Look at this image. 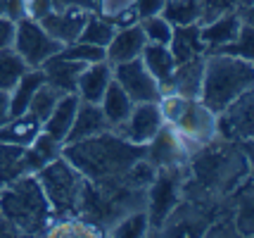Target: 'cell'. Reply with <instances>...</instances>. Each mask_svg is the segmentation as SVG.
I'll return each instance as SVG.
<instances>
[{"instance_id": "cell-6", "label": "cell", "mask_w": 254, "mask_h": 238, "mask_svg": "<svg viewBox=\"0 0 254 238\" xmlns=\"http://www.w3.org/2000/svg\"><path fill=\"white\" fill-rule=\"evenodd\" d=\"M192 159L197 162L195 164L197 181H202V186L214 188V191H223V188L233 186L235 176L240 174V150L228 153L226 148H219V138H214L211 143L195 150L190 162Z\"/></svg>"}, {"instance_id": "cell-22", "label": "cell", "mask_w": 254, "mask_h": 238, "mask_svg": "<svg viewBox=\"0 0 254 238\" xmlns=\"http://www.w3.org/2000/svg\"><path fill=\"white\" fill-rule=\"evenodd\" d=\"M83 67H86L83 62H74V60H64V57L55 55L41 69L45 74V83H50L60 93H76V81Z\"/></svg>"}, {"instance_id": "cell-10", "label": "cell", "mask_w": 254, "mask_h": 238, "mask_svg": "<svg viewBox=\"0 0 254 238\" xmlns=\"http://www.w3.org/2000/svg\"><path fill=\"white\" fill-rule=\"evenodd\" d=\"M112 77L133 102H157L159 95H162V88H159L157 79L147 72V67L143 65L140 57L114 65L112 67Z\"/></svg>"}, {"instance_id": "cell-42", "label": "cell", "mask_w": 254, "mask_h": 238, "mask_svg": "<svg viewBox=\"0 0 254 238\" xmlns=\"http://www.w3.org/2000/svg\"><path fill=\"white\" fill-rule=\"evenodd\" d=\"M10 117V95L7 91H0V124H5Z\"/></svg>"}, {"instance_id": "cell-34", "label": "cell", "mask_w": 254, "mask_h": 238, "mask_svg": "<svg viewBox=\"0 0 254 238\" xmlns=\"http://www.w3.org/2000/svg\"><path fill=\"white\" fill-rule=\"evenodd\" d=\"M214 53H223V55H233V57H240V60H250V62H252L254 60V55H252V19L243 22L238 36L233 38L231 43L221 46L219 50H214Z\"/></svg>"}, {"instance_id": "cell-41", "label": "cell", "mask_w": 254, "mask_h": 238, "mask_svg": "<svg viewBox=\"0 0 254 238\" xmlns=\"http://www.w3.org/2000/svg\"><path fill=\"white\" fill-rule=\"evenodd\" d=\"M55 10H95V0H50Z\"/></svg>"}, {"instance_id": "cell-28", "label": "cell", "mask_w": 254, "mask_h": 238, "mask_svg": "<svg viewBox=\"0 0 254 238\" xmlns=\"http://www.w3.org/2000/svg\"><path fill=\"white\" fill-rule=\"evenodd\" d=\"M43 236L48 238H60V236H88V238H95V236H105L102 231H100L95 224H90L86 219H81V217H60L57 222L53 224H48L43 231Z\"/></svg>"}, {"instance_id": "cell-5", "label": "cell", "mask_w": 254, "mask_h": 238, "mask_svg": "<svg viewBox=\"0 0 254 238\" xmlns=\"http://www.w3.org/2000/svg\"><path fill=\"white\" fill-rule=\"evenodd\" d=\"M188 169L190 164L155 171V179L145 191V212L150 219V231H162L166 219L174 215V210H178Z\"/></svg>"}, {"instance_id": "cell-29", "label": "cell", "mask_w": 254, "mask_h": 238, "mask_svg": "<svg viewBox=\"0 0 254 238\" xmlns=\"http://www.w3.org/2000/svg\"><path fill=\"white\" fill-rule=\"evenodd\" d=\"M169 24L174 26H188V24H199L202 17V2L199 0H166L164 10H162Z\"/></svg>"}, {"instance_id": "cell-38", "label": "cell", "mask_w": 254, "mask_h": 238, "mask_svg": "<svg viewBox=\"0 0 254 238\" xmlns=\"http://www.w3.org/2000/svg\"><path fill=\"white\" fill-rule=\"evenodd\" d=\"M50 10H53V2L50 0H24V17H29V19L38 22Z\"/></svg>"}, {"instance_id": "cell-21", "label": "cell", "mask_w": 254, "mask_h": 238, "mask_svg": "<svg viewBox=\"0 0 254 238\" xmlns=\"http://www.w3.org/2000/svg\"><path fill=\"white\" fill-rule=\"evenodd\" d=\"M62 141H57L55 136L41 131L38 136L33 138V143L29 148H24V158H22V169L24 174H36V171L45 167L48 162H53L62 155Z\"/></svg>"}, {"instance_id": "cell-12", "label": "cell", "mask_w": 254, "mask_h": 238, "mask_svg": "<svg viewBox=\"0 0 254 238\" xmlns=\"http://www.w3.org/2000/svg\"><path fill=\"white\" fill-rule=\"evenodd\" d=\"M162 124H164V119H162L157 102H133V110L128 112V117L114 131L122 138H126L128 143L147 146Z\"/></svg>"}, {"instance_id": "cell-40", "label": "cell", "mask_w": 254, "mask_h": 238, "mask_svg": "<svg viewBox=\"0 0 254 238\" xmlns=\"http://www.w3.org/2000/svg\"><path fill=\"white\" fill-rule=\"evenodd\" d=\"M14 26H17V22H12L10 17H2V14H0V50L12 48V41H14Z\"/></svg>"}, {"instance_id": "cell-30", "label": "cell", "mask_w": 254, "mask_h": 238, "mask_svg": "<svg viewBox=\"0 0 254 238\" xmlns=\"http://www.w3.org/2000/svg\"><path fill=\"white\" fill-rule=\"evenodd\" d=\"M26 72H29V65L14 48L0 50V91H10Z\"/></svg>"}, {"instance_id": "cell-33", "label": "cell", "mask_w": 254, "mask_h": 238, "mask_svg": "<svg viewBox=\"0 0 254 238\" xmlns=\"http://www.w3.org/2000/svg\"><path fill=\"white\" fill-rule=\"evenodd\" d=\"M22 158H24V148L0 143V181L7 183L12 179H17L19 174H24Z\"/></svg>"}, {"instance_id": "cell-31", "label": "cell", "mask_w": 254, "mask_h": 238, "mask_svg": "<svg viewBox=\"0 0 254 238\" xmlns=\"http://www.w3.org/2000/svg\"><path fill=\"white\" fill-rule=\"evenodd\" d=\"M117 31V26L112 24V19L102 17L98 12H90L88 19H86V26L78 36V41H86V43H93V46L107 48V43L112 41V36Z\"/></svg>"}, {"instance_id": "cell-39", "label": "cell", "mask_w": 254, "mask_h": 238, "mask_svg": "<svg viewBox=\"0 0 254 238\" xmlns=\"http://www.w3.org/2000/svg\"><path fill=\"white\" fill-rule=\"evenodd\" d=\"M166 0H135V14L138 19H145V17H155V14H162Z\"/></svg>"}, {"instance_id": "cell-24", "label": "cell", "mask_w": 254, "mask_h": 238, "mask_svg": "<svg viewBox=\"0 0 254 238\" xmlns=\"http://www.w3.org/2000/svg\"><path fill=\"white\" fill-rule=\"evenodd\" d=\"M45 83V74L43 69H29L22 79L12 86L7 95H10V114L17 117V114H24L29 110V102H31L33 93L38 91Z\"/></svg>"}, {"instance_id": "cell-32", "label": "cell", "mask_w": 254, "mask_h": 238, "mask_svg": "<svg viewBox=\"0 0 254 238\" xmlns=\"http://www.w3.org/2000/svg\"><path fill=\"white\" fill-rule=\"evenodd\" d=\"M138 26H140V31H143V36H145V41H147V43L169 46V41H171V36H174V24H169L162 14L138 19Z\"/></svg>"}, {"instance_id": "cell-26", "label": "cell", "mask_w": 254, "mask_h": 238, "mask_svg": "<svg viewBox=\"0 0 254 238\" xmlns=\"http://www.w3.org/2000/svg\"><path fill=\"white\" fill-rule=\"evenodd\" d=\"M202 69H204V57H195L190 62L178 65L174 77H171V91L183 95V98H199Z\"/></svg>"}, {"instance_id": "cell-35", "label": "cell", "mask_w": 254, "mask_h": 238, "mask_svg": "<svg viewBox=\"0 0 254 238\" xmlns=\"http://www.w3.org/2000/svg\"><path fill=\"white\" fill-rule=\"evenodd\" d=\"M57 55L64 57V60H74V62L90 65V62H100V60H105V48L93 46V43H86V41H74V43L62 46V50H60Z\"/></svg>"}, {"instance_id": "cell-1", "label": "cell", "mask_w": 254, "mask_h": 238, "mask_svg": "<svg viewBox=\"0 0 254 238\" xmlns=\"http://www.w3.org/2000/svg\"><path fill=\"white\" fill-rule=\"evenodd\" d=\"M62 158L74 164L86 181L100 183L122 179L124 171L131 167L133 162L145 158V146H135L122 138L114 129L98 134V136L64 143L62 146Z\"/></svg>"}, {"instance_id": "cell-25", "label": "cell", "mask_w": 254, "mask_h": 238, "mask_svg": "<svg viewBox=\"0 0 254 238\" xmlns=\"http://www.w3.org/2000/svg\"><path fill=\"white\" fill-rule=\"evenodd\" d=\"M100 107H102V114H105V119L110 122L112 129H117L119 124H124V119L128 117V112L133 110V100L126 95L122 86L114 81L112 77L110 86H107V91L102 95V100H100Z\"/></svg>"}, {"instance_id": "cell-11", "label": "cell", "mask_w": 254, "mask_h": 238, "mask_svg": "<svg viewBox=\"0 0 254 238\" xmlns=\"http://www.w3.org/2000/svg\"><path fill=\"white\" fill-rule=\"evenodd\" d=\"M219 138L228 143H250L252 141V91H245L240 98L216 114Z\"/></svg>"}, {"instance_id": "cell-17", "label": "cell", "mask_w": 254, "mask_h": 238, "mask_svg": "<svg viewBox=\"0 0 254 238\" xmlns=\"http://www.w3.org/2000/svg\"><path fill=\"white\" fill-rule=\"evenodd\" d=\"M112 81V65L107 60H100V62H90L83 67V72L78 74L76 81V95L86 102H98L102 100V95L107 91Z\"/></svg>"}, {"instance_id": "cell-4", "label": "cell", "mask_w": 254, "mask_h": 238, "mask_svg": "<svg viewBox=\"0 0 254 238\" xmlns=\"http://www.w3.org/2000/svg\"><path fill=\"white\" fill-rule=\"evenodd\" d=\"M36 181L41 183L43 195L53 217H78V200H81V191H83V174L69 164L62 155L53 162H48L45 167L33 174Z\"/></svg>"}, {"instance_id": "cell-13", "label": "cell", "mask_w": 254, "mask_h": 238, "mask_svg": "<svg viewBox=\"0 0 254 238\" xmlns=\"http://www.w3.org/2000/svg\"><path fill=\"white\" fill-rule=\"evenodd\" d=\"M247 19H250V5H243L238 10H228L219 14V17L209 19V22L199 24V38L207 48V53H214L221 46L231 43L238 36L243 22H247Z\"/></svg>"}, {"instance_id": "cell-14", "label": "cell", "mask_w": 254, "mask_h": 238, "mask_svg": "<svg viewBox=\"0 0 254 238\" xmlns=\"http://www.w3.org/2000/svg\"><path fill=\"white\" fill-rule=\"evenodd\" d=\"M88 10H53L48 12L45 17L38 19V24L43 26L48 34L55 38L57 43H74L78 41V36L86 26V19H88Z\"/></svg>"}, {"instance_id": "cell-16", "label": "cell", "mask_w": 254, "mask_h": 238, "mask_svg": "<svg viewBox=\"0 0 254 238\" xmlns=\"http://www.w3.org/2000/svg\"><path fill=\"white\" fill-rule=\"evenodd\" d=\"M110 129H112L110 122L105 119L102 107H100L98 102L78 100L76 114H74V122H71V129H69V134H66L64 143H74V141H83V138L98 136V134H105V131H110Z\"/></svg>"}, {"instance_id": "cell-36", "label": "cell", "mask_w": 254, "mask_h": 238, "mask_svg": "<svg viewBox=\"0 0 254 238\" xmlns=\"http://www.w3.org/2000/svg\"><path fill=\"white\" fill-rule=\"evenodd\" d=\"M60 95H62V93L57 91V88H53L50 83H43L38 91L33 93V98H31V102H29V110H26V112L33 114L36 119L45 122V119H48V114L53 112L55 102L60 100Z\"/></svg>"}, {"instance_id": "cell-19", "label": "cell", "mask_w": 254, "mask_h": 238, "mask_svg": "<svg viewBox=\"0 0 254 238\" xmlns=\"http://www.w3.org/2000/svg\"><path fill=\"white\" fill-rule=\"evenodd\" d=\"M140 60H143V65L147 67V72L157 79L162 93L171 91V77L176 72V62H174V55H171L169 46L145 43L143 53H140Z\"/></svg>"}, {"instance_id": "cell-9", "label": "cell", "mask_w": 254, "mask_h": 238, "mask_svg": "<svg viewBox=\"0 0 254 238\" xmlns=\"http://www.w3.org/2000/svg\"><path fill=\"white\" fill-rule=\"evenodd\" d=\"M145 158L155 169H166V167H186L190 164L192 148L186 138L178 134L171 124H162L152 141L145 146Z\"/></svg>"}, {"instance_id": "cell-3", "label": "cell", "mask_w": 254, "mask_h": 238, "mask_svg": "<svg viewBox=\"0 0 254 238\" xmlns=\"http://www.w3.org/2000/svg\"><path fill=\"white\" fill-rule=\"evenodd\" d=\"M0 215L19 234H43L50 224V205L33 174H19L0 191Z\"/></svg>"}, {"instance_id": "cell-2", "label": "cell", "mask_w": 254, "mask_h": 238, "mask_svg": "<svg viewBox=\"0 0 254 238\" xmlns=\"http://www.w3.org/2000/svg\"><path fill=\"white\" fill-rule=\"evenodd\" d=\"M254 65L250 60H240L223 53H207L202 83H199V100L211 112H221L245 91H252Z\"/></svg>"}, {"instance_id": "cell-23", "label": "cell", "mask_w": 254, "mask_h": 238, "mask_svg": "<svg viewBox=\"0 0 254 238\" xmlns=\"http://www.w3.org/2000/svg\"><path fill=\"white\" fill-rule=\"evenodd\" d=\"M78 98L76 93H62L60 100L55 102L53 112L48 114V119L43 122V131L55 136L57 141H66V134L71 129V122H74V114H76V107H78Z\"/></svg>"}, {"instance_id": "cell-18", "label": "cell", "mask_w": 254, "mask_h": 238, "mask_svg": "<svg viewBox=\"0 0 254 238\" xmlns=\"http://www.w3.org/2000/svg\"><path fill=\"white\" fill-rule=\"evenodd\" d=\"M169 50L174 55V62L183 65L195 57H204L207 48L199 38V24H188V26H174V36L169 41Z\"/></svg>"}, {"instance_id": "cell-20", "label": "cell", "mask_w": 254, "mask_h": 238, "mask_svg": "<svg viewBox=\"0 0 254 238\" xmlns=\"http://www.w3.org/2000/svg\"><path fill=\"white\" fill-rule=\"evenodd\" d=\"M43 131V122L36 119L33 114L24 112L17 117H10L5 124H0V143L17 148H29L33 143V138Z\"/></svg>"}, {"instance_id": "cell-8", "label": "cell", "mask_w": 254, "mask_h": 238, "mask_svg": "<svg viewBox=\"0 0 254 238\" xmlns=\"http://www.w3.org/2000/svg\"><path fill=\"white\" fill-rule=\"evenodd\" d=\"M12 48L22 55L29 69H41L50 57H55L62 50V43H57L36 19L22 17V19H17V26H14Z\"/></svg>"}, {"instance_id": "cell-37", "label": "cell", "mask_w": 254, "mask_h": 238, "mask_svg": "<svg viewBox=\"0 0 254 238\" xmlns=\"http://www.w3.org/2000/svg\"><path fill=\"white\" fill-rule=\"evenodd\" d=\"M135 7V0H95V10L98 14L107 17V19H114L124 14L126 10H133Z\"/></svg>"}, {"instance_id": "cell-15", "label": "cell", "mask_w": 254, "mask_h": 238, "mask_svg": "<svg viewBox=\"0 0 254 238\" xmlns=\"http://www.w3.org/2000/svg\"><path fill=\"white\" fill-rule=\"evenodd\" d=\"M145 43H147V41H145L138 22L131 24V26H124V29H117L114 36H112V41L107 43V48H105V60L110 62L112 67L119 65V62L135 60V57H140Z\"/></svg>"}, {"instance_id": "cell-7", "label": "cell", "mask_w": 254, "mask_h": 238, "mask_svg": "<svg viewBox=\"0 0 254 238\" xmlns=\"http://www.w3.org/2000/svg\"><path fill=\"white\" fill-rule=\"evenodd\" d=\"M169 124L188 141L192 153L199 150L202 146L211 143L214 138H219L216 112H211L199 98H183L178 112L174 114V119Z\"/></svg>"}, {"instance_id": "cell-27", "label": "cell", "mask_w": 254, "mask_h": 238, "mask_svg": "<svg viewBox=\"0 0 254 238\" xmlns=\"http://www.w3.org/2000/svg\"><path fill=\"white\" fill-rule=\"evenodd\" d=\"M105 236L112 238H140V236H150V219H147V212L145 207H138L128 215H124L119 222H114Z\"/></svg>"}]
</instances>
